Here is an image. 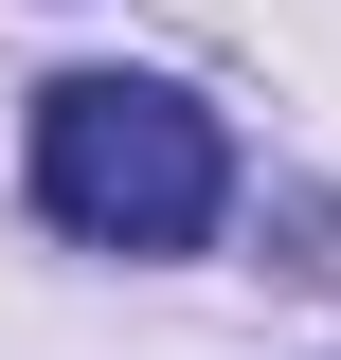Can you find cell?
<instances>
[{
	"label": "cell",
	"mask_w": 341,
	"mask_h": 360,
	"mask_svg": "<svg viewBox=\"0 0 341 360\" xmlns=\"http://www.w3.org/2000/svg\"><path fill=\"white\" fill-rule=\"evenodd\" d=\"M215 198H234V144H215L198 90H162V72H54L36 90V217L72 252H198Z\"/></svg>",
	"instance_id": "cell-1"
}]
</instances>
